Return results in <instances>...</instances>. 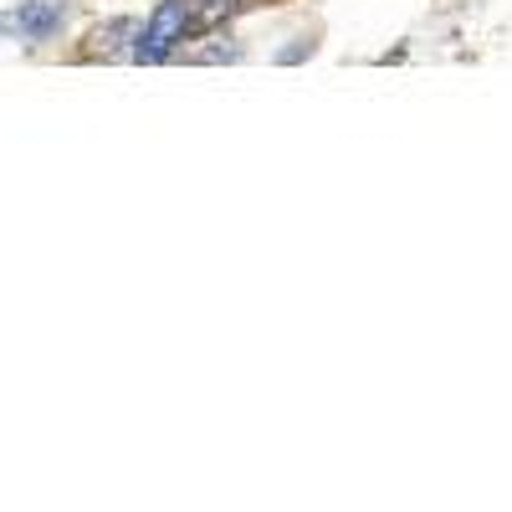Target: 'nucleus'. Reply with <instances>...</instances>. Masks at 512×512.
Segmentation results:
<instances>
[{
	"label": "nucleus",
	"mask_w": 512,
	"mask_h": 512,
	"mask_svg": "<svg viewBox=\"0 0 512 512\" xmlns=\"http://www.w3.org/2000/svg\"><path fill=\"white\" fill-rule=\"evenodd\" d=\"M190 26H195V16H190V0H159L154 6V16L134 31V47H128V57L134 62H164L169 52L180 47V41L190 36Z\"/></svg>",
	"instance_id": "obj_1"
},
{
	"label": "nucleus",
	"mask_w": 512,
	"mask_h": 512,
	"mask_svg": "<svg viewBox=\"0 0 512 512\" xmlns=\"http://www.w3.org/2000/svg\"><path fill=\"white\" fill-rule=\"evenodd\" d=\"M231 11H236V0H190V16L205 21V26H216V21L231 16Z\"/></svg>",
	"instance_id": "obj_3"
},
{
	"label": "nucleus",
	"mask_w": 512,
	"mask_h": 512,
	"mask_svg": "<svg viewBox=\"0 0 512 512\" xmlns=\"http://www.w3.org/2000/svg\"><path fill=\"white\" fill-rule=\"evenodd\" d=\"M67 26V6L62 0H26L21 11L0 16V31L16 36V41H52Z\"/></svg>",
	"instance_id": "obj_2"
}]
</instances>
